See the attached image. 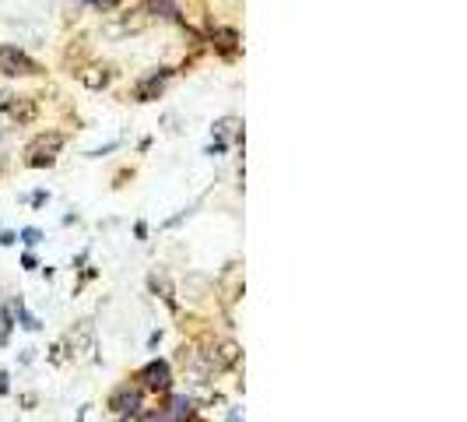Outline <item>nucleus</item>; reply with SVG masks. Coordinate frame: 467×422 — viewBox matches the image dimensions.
Wrapping results in <instances>:
<instances>
[{"mask_svg":"<svg viewBox=\"0 0 467 422\" xmlns=\"http://www.w3.org/2000/svg\"><path fill=\"white\" fill-rule=\"evenodd\" d=\"M141 422H169V411H148Z\"/></svg>","mask_w":467,"mask_h":422,"instance_id":"obj_15","label":"nucleus"},{"mask_svg":"<svg viewBox=\"0 0 467 422\" xmlns=\"http://www.w3.org/2000/svg\"><path fill=\"white\" fill-rule=\"evenodd\" d=\"M22 240H25L29 247H36V243L43 240V233H39V229H22Z\"/></svg>","mask_w":467,"mask_h":422,"instance_id":"obj_13","label":"nucleus"},{"mask_svg":"<svg viewBox=\"0 0 467 422\" xmlns=\"http://www.w3.org/2000/svg\"><path fill=\"white\" fill-rule=\"evenodd\" d=\"M225 148H228V141H214V144H211V148H207L204 155H221Z\"/></svg>","mask_w":467,"mask_h":422,"instance_id":"obj_17","label":"nucleus"},{"mask_svg":"<svg viewBox=\"0 0 467 422\" xmlns=\"http://www.w3.org/2000/svg\"><path fill=\"white\" fill-rule=\"evenodd\" d=\"M190 404H193V401H190V397H183V394H179V397H172V411H176V415H190Z\"/></svg>","mask_w":467,"mask_h":422,"instance_id":"obj_12","label":"nucleus"},{"mask_svg":"<svg viewBox=\"0 0 467 422\" xmlns=\"http://www.w3.org/2000/svg\"><path fill=\"white\" fill-rule=\"evenodd\" d=\"M11 120H18V123H32L36 120V99H29V95H15V102H11Z\"/></svg>","mask_w":467,"mask_h":422,"instance_id":"obj_6","label":"nucleus"},{"mask_svg":"<svg viewBox=\"0 0 467 422\" xmlns=\"http://www.w3.org/2000/svg\"><path fill=\"white\" fill-rule=\"evenodd\" d=\"M148 11H151L155 18H165V22L179 18V8H176V4H169V0H151V4H148Z\"/></svg>","mask_w":467,"mask_h":422,"instance_id":"obj_9","label":"nucleus"},{"mask_svg":"<svg viewBox=\"0 0 467 422\" xmlns=\"http://www.w3.org/2000/svg\"><path fill=\"white\" fill-rule=\"evenodd\" d=\"M78 78H81V85H85V88L99 92V88H106V85H109L113 71H109V67H88V71H81Z\"/></svg>","mask_w":467,"mask_h":422,"instance_id":"obj_7","label":"nucleus"},{"mask_svg":"<svg viewBox=\"0 0 467 422\" xmlns=\"http://www.w3.org/2000/svg\"><path fill=\"white\" fill-rule=\"evenodd\" d=\"M15 310H18V317H22V324H25L29 331H39V327H43V324H39V320L25 310V303H22V299H15Z\"/></svg>","mask_w":467,"mask_h":422,"instance_id":"obj_11","label":"nucleus"},{"mask_svg":"<svg viewBox=\"0 0 467 422\" xmlns=\"http://www.w3.org/2000/svg\"><path fill=\"white\" fill-rule=\"evenodd\" d=\"M60 148H64V134H60V130L36 134V137L29 141V148H25V162H29L32 169L53 165V162H57V155H60Z\"/></svg>","mask_w":467,"mask_h":422,"instance_id":"obj_1","label":"nucleus"},{"mask_svg":"<svg viewBox=\"0 0 467 422\" xmlns=\"http://www.w3.org/2000/svg\"><path fill=\"white\" fill-rule=\"evenodd\" d=\"M43 67L25 53V50H18V46H11V43H4L0 46V74H8V78H36Z\"/></svg>","mask_w":467,"mask_h":422,"instance_id":"obj_2","label":"nucleus"},{"mask_svg":"<svg viewBox=\"0 0 467 422\" xmlns=\"http://www.w3.org/2000/svg\"><path fill=\"white\" fill-rule=\"evenodd\" d=\"M239 362V345L236 341H218V352H211V366L218 369H228Z\"/></svg>","mask_w":467,"mask_h":422,"instance_id":"obj_5","label":"nucleus"},{"mask_svg":"<svg viewBox=\"0 0 467 422\" xmlns=\"http://www.w3.org/2000/svg\"><path fill=\"white\" fill-rule=\"evenodd\" d=\"M169 67H158V71H151V74H144L141 81H137V88H134V99L137 102H151V99H158L162 95V88H165V81H169Z\"/></svg>","mask_w":467,"mask_h":422,"instance_id":"obj_3","label":"nucleus"},{"mask_svg":"<svg viewBox=\"0 0 467 422\" xmlns=\"http://www.w3.org/2000/svg\"><path fill=\"white\" fill-rule=\"evenodd\" d=\"M11 102H15V95H11V92H0V113H8V109H11Z\"/></svg>","mask_w":467,"mask_h":422,"instance_id":"obj_16","label":"nucleus"},{"mask_svg":"<svg viewBox=\"0 0 467 422\" xmlns=\"http://www.w3.org/2000/svg\"><path fill=\"white\" fill-rule=\"evenodd\" d=\"M141 380H144L148 387H155V390H169V362H162V359L148 362V366L141 369Z\"/></svg>","mask_w":467,"mask_h":422,"instance_id":"obj_4","label":"nucleus"},{"mask_svg":"<svg viewBox=\"0 0 467 422\" xmlns=\"http://www.w3.org/2000/svg\"><path fill=\"white\" fill-rule=\"evenodd\" d=\"M116 411H137V404H141V394L137 390H130V387H120L116 394H113V401H109Z\"/></svg>","mask_w":467,"mask_h":422,"instance_id":"obj_8","label":"nucleus"},{"mask_svg":"<svg viewBox=\"0 0 467 422\" xmlns=\"http://www.w3.org/2000/svg\"><path fill=\"white\" fill-rule=\"evenodd\" d=\"M46 200H50V193H43V190H39V193H32V204H36V207H43Z\"/></svg>","mask_w":467,"mask_h":422,"instance_id":"obj_18","label":"nucleus"},{"mask_svg":"<svg viewBox=\"0 0 467 422\" xmlns=\"http://www.w3.org/2000/svg\"><path fill=\"white\" fill-rule=\"evenodd\" d=\"M214 36H218V50H221V53H232V46L239 43V36L232 32V29H221V32H214Z\"/></svg>","mask_w":467,"mask_h":422,"instance_id":"obj_10","label":"nucleus"},{"mask_svg":"<svg viewBox=\"0 0 467 422\" xmlns=\"http://www.w3.org/2000/svg\"><path fill=\"white\" fill-rule=\"evenodd\" d=\"M0 394H8V373L0 369Z\"/></svg>","mask_w":467,"mask_h":422,"instance_id":"obj_20","label":"nucleus"},{"mask_svg":"<svg viewBox=\"0 0 467 422\" xmlns=\"http://www.w3.org/2000/svg\"><path fill=\"white\" fill-rule=\"evenodd\" d=\"M85 4H92V8H99V11H113L120 0H85Z\"/></svg>","mask_w":467,"mask_h":422,"instance_id":"obj_14","label":"nucleus"},{"mask_svg":"<svg viewBox=\"0 0 467 422\" xmlns=\"http://www.w3.org/2000/svg\"><path fill=\"white\" fill-rule=\"evenodd\" d=\"M134 233H137V240H148V226H144V222H137V229H134Z\"/></svg>","mask_w":467,"mask_h":422,"instance_id":"obj_19","label":"nucleus"}]
</instances>
